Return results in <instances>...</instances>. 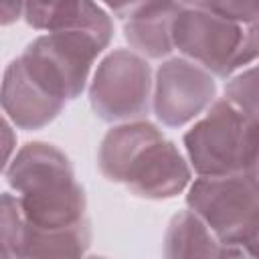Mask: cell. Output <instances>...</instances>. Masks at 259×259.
I'll return each mask as SVG.
<instances>
[{
	"instance_id": "obj_1",
	"label": "cell",
	"mask_w": 259,
	"mask_h": 259,
	"mask_svg": "<svg viewBox=\"0 0 259 259\" xmlns=\"http://www.w3.org/2000/svg\"><path fill=\"white\" fill-rule=\"evenodd\" d=\"M97 168L105 180L123 184L146 200L174 198L192 182L188 158L148 119L123 121L107 130L99 144Z\"/></svg>"
},
{
	"instance_id": "obj_2",
	"label": "cell",
	"mask_w": 259,
	"mask_h": 259,
	"mask_svg": "<svg viewBox=\"0 0 259 259\" xmlns=\"http://www.w3.org/2000/svg\"><path fill=\"white\" fill-rule=\"evenodd\" d=\"M4 178L34 229L57 231L87 219L85 188L77 182L69 156L55 144H24L4 166Z\"/></svg>"
},
{
	"instance_id": "obj_3",
	"label": "cell",
	"mask_w": 259,
	"mask_h": 259,
	"mask_svg": "<svg viewBox=\"0 0 259 259\" xmlns=\"http://www.w3.org/2000/svg\"><path fill=\"white\" fill-rule=\"evenodd\" d=\"M174 49L214 77L229 79L259 61V22L184 6L174 20Z\"/></svg>"
},
{
	"instance_id": "obj_4",
	"label": "cell",
	"mask_w": 259,
	"mask_h": 259,
	"mask_svg": "<svg viewBox=\"0 0 259 259\" xmlns=\"http://www.w3.org/2000/svg\"><path fill=\"white\" fill-rule=\"evenodd\" d=\"M186 206L227 247L249 257V245L259 239V190L243 174L194 178L186 188Z\"/></svg>"
},
{
	"instance_id": "obj_5",
	"label": "cell",
	"mask_w": 259,
	"mask_h": 259,
	"mask_svg": "<svg viewBox=\"0 0 259 259\" xmlns=\"http://www.w3.org/2000/svg\"><path fill=\"white\" fill-rule=\"evenodd\" d=\"M105 47L77 30H49L18 55L30 75L55 97L75 101L89 87V75Z\"/></svg>"
},
{
	"instance_id": "obj_6",
	"label": "cell",
	"mask_w": 259,
	"mask_h": 259,
	"mask_svg": "<svg viewBox=\"0 0 259 259\" xmlns=\"http://www.w3.org/2000/svg\"><path fill=\"white\" fill-rule=\"evenodd\" d=\"M87 93L93 113L105 123L146 119L152 111V67L134 49H115L99 61Z\"/></svg>"
},
{
	"instance_id": "obj_7",
	"label": "cell",
	"mask_w": 259,
	"mask_h": 259,
	"mask_svg": "<svg viewBox=\"0 0 259 259\" xmlns=\"http://www.w3.org/2000/svg\"><path fill=\"white\" fill-rule=\"evenodd\" d=\"M251 119L229 99H217L184 134L186 158L196 176L241 174Z\"/></svg>"
},
{
	"instance_id": "obj_8",
	"label": "cell",
	"mask_w": 259,
	"mask_h": 259,
	"mask_svg": "<svg viewBox=\"0 0 259 259\" xmlns=\"http://www.w3.org/2000/svg\"><path fill=\"white\" fill-rule=\"evenodd\" d=\"M217 101L210 71L186 57H168L154 75L152 113L164 127L178 130L198 119Z\"/></svg>"
},
{
	"instance_id": "obj_9",
	"label": "cell",
	"mask_w": 259,
	"mask_h": 259,
	"mask_svg": "<svg viewBox=\"0 0 259 259\" xmlns=\"http://www.w3.org/2000/svg\"><path fill=\"white\" fill-rule=\"evenodd\" d=\"M2 111L24 132H36L53 123L65 109L67 101L49 93L24 67L22 59H12L2 75Z\"/></svg>"
},
{
	"instance_id": "obj_10",
	"label": "cell",
	"mask_w": 259,
	"mask_h": 259,
	"mask_svg": "<svg viewBox=\"0 0 259 259\" xmlns=\"http://www.w3.org/2000/svg\"><path fill=\"white\" fill-rule=\"evenodd\" d=\"M182 8L180 0H148L121 20L127 45L146 59H168L176 51L174 20Z\"/></svg>"
},
{
	"instance_id": "obj_11",
	"label": "cell",
	"mask_w": 259,
	"mask_h": 259,
	"mask_svg": "<svg viewBox=\"0 0 259 259\" xmlns=\"http://www.w3.org/2000/svg\"><path fill=\"white\" fill-rule=\"evenodd\" d=\"M162 253L166 257H245L241 251L227 247L204 219L188 206L170 219Z\"/></svg>"
},
{
	"instance_id": "obj_12",
	"label": "cell",
	"mask_w": 259,
	"mask_h": 259,
	"mask_svg": "<svg viewBox=\"0 0 259 259\" xmlns=\"http://www.w3.org/2000/svg\"><path fill=\"white\" fill-rule=\"evenodd\" d=\"M91 247V223L85 219L79 225L57 229V231H42L34 229L26 223L20 259L28 257H83Z\"/></svg>"
},
{
	"instance_id": "obj_13",
	"label": "cell",
	"mask_w": 259,
	"mask_h": 259,
	"mask_svg": "<svg viewBox=\"0 0 259 259\" xmlns=\"http://www.w3.org/2000/svg\"><path fill=\"white\" fill-rule=\"evenodd\" d=\"M77 30L97 38L105 49L113 38V20L95 0H61L47 22V30Z\"/></svg>"
},
{
	"instance_id": "obj_14",
	"label": "cell",
	"mask_w": 259,
	"mask_h": 259,
	"mask_svg": "<svg viewBox=\"0 0 259 259\" xmlns=\"http://www.w3.org/2000/svg\"><path fill=\"white\" fill-rule=\"evenodd\" d=\"M225 99H229L249 119H259V61L227 79Z\"/></svg>"
},
{
	"instance_id": "obj_15",
	"label": "cell",
	"mask_w": 259,
	"mask_h": 259,
	"mask_svg": "<svg viewBox=\"0 0 259 259\" xmlns=\"http://www.w3.org/2000/svg\"><path fill=\"white\" fill-rule=\"evenodd\" d=\"M26 219L20 208L16 194L2 192V214H0V243L4 259H20V247L24 237Z\"/></svg>"
},
{
	"instance_id": "obj_16",
	"label": "cell",
	"mask_w": 259,
	"mask_h": 259,
	"mask_svg": "<svg viewBox=\"0 0 259 259\" xmlns=\"http://www.w3.org/2000/svg\"><path fill=\"white\" fill-rule=\"evenodd\" d=\"M184 6L200 8L241 22H259V0H180Z\"/></svg>"
},
{
	"instance_id": "obj_17",
	"label": "cell",
	"mask_w": 259,
	"mask_h": 259,
	"mask_svg": "<svg viewBox=\"0 0 259 259\" xmlns=\"http://www.w3.org/2000/svg\"><path fill=\"white\" fill-rule=\"evenodd\" d=\"M241 174L259 190V119L249 123L247 134V146H245V158H243V170Z\"/></svg>"
},
{
	"instance_id": "obj_18",
	"label": "cell",
	"mask_w": 259,
	"mask_h": 259,
	"mask_svg": "<svg viewBox=\"0 0 259 259\" xmlns=\"http://www.w3.org/2000/svg\"><path fill=\"white\" fill-rule=\"evenodd\" d=\"M61 0H26L24 22L34 30H47L49 16Z\"/></svg>"
},
{
	"instance_id": "obj_19",
	"label": "cell",
	"mask_w": 259,
	"mask_h": 259,
	"mask_svg": "<svg viewBox=\"0 0 259 259\" xmlns=\"http://www.w3.org/2000/svg\"><path fill=\"white\" fill-rule=\"evenodd\" d=\"M26 12V0H2V26H10L16 20L24 18Z\"/></svg>"
},
{
	"instance_id": "obj_20",
	"label": "cell",
	"mask_w": 259,
	"mask_h": 259,
	"mask_svg": "<svg viewBox=\"0 0 259 259\" xmlns=\"http://www.w3.org/2000/svg\"><path fill=\"white\" fill-rule=\"evenodd\" d=\"M103 2V6L113 14V16H117L119 20H123V18H127L134 10H138L142 4H146L148 0H101Z\"/></svg>"
},
{
	"instance_id": "obj_21",
	"label": "cell",
	"mask_w": 259,
	"mask_h": 259,
	"mask_svg": "<svg viewBox=\"0 0 259 259\" xmlns=\"http://www.w3.org/2000/svg\"><path fill=\"white\" fill-rule=\"evenodd\" d=\"M14 123L4 115L2 117V134H4V166L12 160V148L16 146V136H14Z\"/></svg>"
},
{
	"instance_id": "obj_22",
	"label": "cell",
	"mask_w": 259,
	"mask_h": 259,
	"mask_svg": "<svg viewBox=\"0 0 259 259\" xmlns=\"http://www.w3.org/2000/svg\"><path fill=\"white\" fill-rule=\"evenodd\" d=\"M247 255H249V257H259V239H257L253 245H249V249H247Z\"/></svg>"
}]
</instances>
